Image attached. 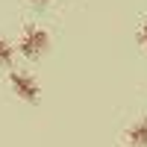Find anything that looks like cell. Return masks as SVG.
<instances>
[{
  "label": "cell",
  "mask_w": 147,
  "mask_h": 147,
  "mask_svg": "<svg viewBox=\"0 0 147 147\" xmlns=\"http://www.w3.org/2000/svg\"><path fill=\"white\" fill-rule=\"evenodd\" d=\"M9 85H12V91H15L21 100H27V103H35V100H38V94H41L35 77L27 74V71H12V74H9Z\"/></svg>",
  "instance_id": "2"
},
{
  "label": "cell",
  "mask_w": 147,
  "mask_h": 147,
  "mask_svg": "<svg viewBox=\"0 0 147 147\" xmlns=\"http://www.w3.org/2000/svg\"><path fill=\"white\" fill-rule=\"evenodd\" d=\"M32 3H47V0H32Z\"/></svg>",
  "instance_id": "6"
},
{
  "label": "cell",
  "mask_w": 147,
  "mask_h": 147,
  "mask_svg": "<svg viewBox=\"0 0 147 147\" xmlns=\"http://www.w3.org/2000/svg\"><path fill=\"white\" fill-rule=\"evenodd\" d=\"M127 141L132 147H147V121H138L127 129Z\"/></svg>",
  "instance_id": "3"
},
{
  "label": "cell",
  "mask_w": 147,
  "mask_h": 147,
  "mask_svg": "<svg viewBox=\"0 0 147 147\" xmlns=\"http://www.w3.org/2000/svg\"><path fill=\"white\" fill-rule=\"evenodd\" d=\"M47 47H50V35L41 27H24L21 41H18V53H24L27 59H38Z\"/></svg>",
  "instance_id": "1"
},
{
  "label": "cell",
  "mask_w": 147,
  "mask_h": 147,
  "mask_svg": "<svg viewBox=\"0 0 147 147\" xmlns=\"http://www.w3.org/2000/svg\"><path fill=\"white\" fill-rule=\"evenodd\" d=\"M138 41H141V44L147 47V21H144L141 27H138Z\"/></svg>",
  "instance_id": "5"
},
{
  "label": "cell",
  "mask_w": 147,
  "mask_h": 147,
  "mask_svg": "<svg viewBox=\"0 0 147 147\" xmlns=\"http://www.w3.org/2000/svg\"><path fill=\"white\" fill-rule=\"evenodd\" d=\"M15 50H18V47H12L6 38H0V65H12V59H15Z\"/></svg>",
  "instance_id": "4"
}]
</instances>
